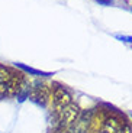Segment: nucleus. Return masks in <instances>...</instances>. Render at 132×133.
<instances>
[{
  "label": "nucleus",
  "mask_w": 132,
  "mask_h": 133,
  "mask_svg": "<svg viewBox=\"0 0 132 133\" xmlns=\"http://www.w3.org/2000/svg\"><path fill=\"white\" fill-rule=\"evenodd\" d=\"M22 74H15L9 68L0 65V97L16 96L22 85Z\"/></svg>",
  "instance_id": "obj_1"
},
{
  "label": "nucleus",
  "mask_w": 132,
  "mask_h": 133,
  "mask_svg": "<svg viewBox=\"0 0 132 133\" xmlns=\"http://www.w3.org/2000/svg\"><path fill=\"white\" fill-rule=\"evenodd\" d=\"M80 114V107L76 103H70L67 107H64L57 116V124L59 129H68L71 124L74 123V120L79 117Z\"/></svg>",
  "instance_id": "obj_2"
},
{
  "label": "nucleus",
  "mask_w": 132,
  "mask_h": 133,
  "mask_svg": "<svg viewBox=\"0 0 132 133\" xmlns=\"http://www.w3.org/2000/svg\"><path fill=\"white\" fill-rule=\"evenodd\" d=\"M93 110H83L80 111L79 117L74 120V123L67 129L65 133H87L89 127L92 124V119H93Z\"/></svg>",
  "instance_id": "obj_3"
},
{
  "label": "nucleus",
  "mask_w": 132,
  "mask_h": 133,
  "mask_svg": "<svg viewBox=\"0 0 132 133\" xmlns=\"http://www.w3.org/2000/svg\"><path fill=\"white\" fill-rule=\"evenodd\" d=\"M52 101H54V107H55V114H58L64 107H67L70 103H73V97L64 87L55 85L52 94Z\"/></svg>",
  "instance_id": "obj_4"
},
{
  "label": "nucleus",
  "mask_w": 132,
  "mask_h": 133,
  "mask_svg": "<svg viewBox=\"0 0 132 133\" xmlns=\"http://www.w3.org/2000/svg\"><path fill=\"white\" fill-rule=\"evenodd\" d=\"M33 87H31V98L35 101V103L38 104H45L46 101H48V97H50V88H48V85L44 83H39V81H35V83H32Z\"/></svg>",
  "instance_id": "obj_5"
},
{
  "label": "nucleus",
  "mask_w": 132,
  "mask_h": 133,
  "mask_svg": "<svg viewBox=\"0 0 132 133\" xmlns=\"http://www.w3.org/2000/svg\"><path fill=\"white\" fill-rule=\"evenodd\" d=\"M102 130L106 133H121L122 132V123L116 117H106L103 122Z\"/></svg>",
  "instance_id": "obj_6"
},
{
  "label": "nucleus",
  "mask_w": 132,
  "mask_h": 133,
  "mask_svg": "<svg viewBox=\"0 0 132 133\" xmlns=\"http://www.w3.org/2000/svg\"><path fill=\"white\" fill-rule=\"evenodd\" d=\"M17 66L19 68H22L23 71H26V72H29V74H32V75H48L46 72H42V71H39V70H33V68H29V66H26V65H22V64H17Z\"/></svg>",
  "instance_id": "obj_7"
},
{
  "label": "nucleus",
  "mask_w": 132,
  "mask_h": 133,
  "mask_svg": "<svg viewBox=\"0 0 132 133\" xmlns=\"http://www.w3.org/2000/svg\"><path fill=\"white\" fill-rule=\"evenodd\" d=\"M116 38L121 41H123V42H129L132 43V36H125V35H116Z\"/></svg>",
  "instance_id": "obj_8"
},
{
  "label": "nucleus",
  "mask_w": 132,
  "mask_h": 133,
  "mask_svg": "<svg viewBox=\"0 0 132 133\" xmlns=\"http://www.w3.org/2000/svg\"><path fill=\"white\" fill-rule=\"evenodd\" d=\"M99 4H102V6H110V4H113V2L115 0H96Z\"/></svg>",
  "instance_id": "obj_9"
},
{
  "label": "nucleus",
  "mask_w": 132,
  "mask_h": 133,
  "mask_svg": "<svg viewBox=\"0 0 132 133\" xmlns=\"http://www.w3.org/2000/svg\"><path fill=\"white\" fill-rule=\"evenodd\" d=\"M121 133H132V129H131V126H122V132Z\"/></svg>",
  "instance_id": "obj_10"
},
{
  "label": "nucleus",
  "mask_w": 132,
  "mask_h": 133,
  "mask_svg": "<svg viewBox=\"0 0 132 133\" xmlns=\"http://www.w3.org/2000/svg\"><path fill=\"white\" fill-rule=\"evenodd\" d=\"M99 133H106V132H103V130H100V132Z\"/></svg>",
  "instance_id": "obj_11"
},
{
  "label": "nucleus",
  "mask_w": 132,
  "mask_h": 133,
  "mask_svg": "<svg viewBox=\"0 0 132 133\" xmlns=\"http://www.w3.org/2000/svg\"><path fill=\"white\" fill-rule=\"evenodd\" d=\"M87 133H90V132H87Z\"/></svg>",
  "instance_id": "obj_12"
}]
</instances>
